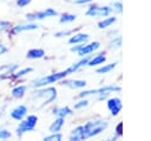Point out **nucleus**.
Instances as JSON below:
<instances>
[{
  "label": "nucleus",
  "mask_w": 151,
  "mask_h": 141,
  "mask_svg": "<svg viewBox=\"0 0 151 141\" xmlns=\"http://www.w3.org/2000/svg\"><path fill=\"white\" fill-rule=\"evenodd\" d=\"M107 127V123L105 121L96 120V121H88L86 124L80 126L81 133H80V140H85L88 137H92L99 133H101Z\"/></svg>",
  "instance_id": "obj_1"
},
{
  "label": "nucleus",
  "mask_w": 151,
  "mask_h": 141,
  "mask_svg": "<svg viewBox=\"0 0 151 141\" xmlns=\"http://www.w3.org/2000/svg\"><path fill=\"white\" fill-rule=\"evenodd\" d=\"M57 97V91L54 88H46V89H42V90H38V91H34L31 100L33 103H38L40 101V103L38 104L37 108H40L47 103H51L54 98Z\"/></svg>",
  "instance_id": "obj_2"
},
{
  "label": "nucleus",
  "mask_w": 151,
  "mask_h": 141,
  "mask_svg": "<svg viewBox=\"0 0 151 141\" xmlns=\"http://www.w3.org/2000/svg\"><path fill=\"white\" fill-rule=\"evenodd\" d=\"M66 75H68L67 70L65 71H61V72H57V73H52L50 76H45V77H40L38 79H35L33 83H32V86H42V85H46V84H51V83H54L61 78H64Z\"/></svg>",
  "instance_id": "obj_3"
},
{
  "label": "nucleus",
  "mask_w": 151,
  "mask_h": 141,
  "mask_svg": "<svg viewBox=\"0 0 151 141\" xmlns=\"http://www.w3.org/2000/svg\"><path fill=\"white\" fill-rule=\"evenodd\" d=\"M37 122H38V117L35 115L27 116V118L24 120V121H21L20 124L18 126V128H17V135L18 136H21L26 132H32L34 129Z\"/></svg>",
  "instance_id": "obj_4"
},
{
  "label": "nucleus",
  "mask_w": 151,
  "mask_h": 141,
  "mask_svg": "<svg viewBox=\"0 0 151 141\" xmlns=\"http://www.w3.org/2000/svg\"><path fill=\"white\" fill-rule=\"evenodd\" d=\"M58 15L57 11L52 9V8H47V9H44L41 12H37V13H31V14H27L26 18L28 20H40V19H44V18H48V17H55Z\"/></svg>",
  "instance_id": "obj_5"
},
{
  "label": "nucleus",
  "mask_w": 151,
  "mask_h": 141,
  "mask_svg": "<svg viewBox=\"0 0 151 141\" xmlns=\"http://www.w3.org/2000/svg\"><path fill=\"white\" fill-rule=\"evenodd\" d=\"M111 12V8L110 7H98V6H91L87 12H86V15H90V17H106L109 13Z\"/></svg>",
  "instance_id": "obj_6"
},
{
  "label": "nucleus",
  "mask_w": 151,
  "mask_h": 141,
  "mask_svg": "<svg viewBox=\"0 0 151 141\" xmlns=\"http://www.w3.org/2000/svg\"><path fill=\"white\" fill-rule=\"evenodd\" d=\"M120 88L119 86H104V88H100V89H97V90H87V91H83L79 94V97H84V96H87V95H92V94H109L107 91H119Z\"/></svg>",
  "instance_id": "obj_7"
},
{
  "label": "nucleus",
  "mask_w": 151,
  "mask_h": 141,
  "mask_svg": "<svg viewBox=\"0 0 151 141\" xmlns=\"http://www.w3.org/2000/svg\"><path fill=\"white\" fill-rule=\"evenodd\" d=\"M26 113H27L26 105H22V104H21V105H18V107L13 108V109L11 110L9 115H11L12 118H14V120H17V121H20V120H22V117L26 115Z\"/></svg>",
  "instance_id": "obj_8"
},
{
  "label": "nucleus",
  "mask_w": 151,
  "mask_h": 141,
  "mask_svg": "<svg viewBox=\"0 0 151 141\" xmlns=\"http://www.w3.org/2000/svg\"><path fill=\"white\" fill-rule=\"evenodd\" d=\"M99 46H100V44H99L98 41H93V43H91V44H88V45H80V47L77 50V52H78L79 56H84V55H87V53L93 52V51L97 50Z\"/></svg>",
  "instance_id": "obj_9"
},
{
  "label": "nucleus",
  "mask_w": 151,
  "mask_h": 141,
  "mask_svg": "<svg viewBox=\"0 0 151 141\" xmlns=\"http://www.w3.org/2000/svg\"><path fill=\"white\" fill-rule=\"evenodd\" d=\"M107 108L110 109V111H111V114L113 116L118 115L119 111H120V109H122V102H120V100L119 98H111V100H109Z\"/></svg>",
  "instance_id": "obj_10"
},
{
  "label": "nucleus",
  "mask_w": 151,
  "mask_h": 141,
  "mask_svg": "<svg viewBox=\"0 0 151 141\" xmlns=\"http://www.w3.org/2000/svg\"><path fill=\"white\" fill-rule=\"evenodd\" d=\"M18 69V64H4L0 66V78H7Z\"/></svg>",
  "instance_id": "obj_11"
},
{
  "label": "nucleus",
  "mask_w": 151,
  "mask_h": 141,
  "mask_svg": "<svg viewBox=\"0 0 151 141\" xmlns=\"http://www.w3.org/2000/svg\"><path fill=\"white\" fill-rule=\"evenodd\" d=\"M44 55H45V52H44L42 49H32V50H29V51L27 52L26 57H27L28 59H35V58H41V57H44Z\"/></svg>",
  "instance_id": "obj_12"
},
{
  "label": "nucleus",
  "mask_w": 151,
  "mask_h": 141,
  "mask_svg": "<svg viewBox=\"0 0 151 141\" xmlns=\"http://www.w3.org/2000/svg\"><path fill=\"white\" fill-rule=\"evenodd\" d=\"M88 39V34H85V33H78V34H74L73 37L70 38L68 43L70 44H77V43H84Z\"/></svg>",
  "instance_id": "obj_13"
},
{
  "label": "nucleus",
  "mask_w": 151,
  "mask_h": 141,
  "mask_svg": "<svg viewBox=\"0 0 151 141\" xmlns=\"http://www.w3.org/2000/svg\"><path fill=\"white\" fill-rule=\"evenodd\" d=\"M38 28V25L35 24H29V25H17L13 27V33H19L22 31H29V30H35Z\"/></svg>",
  "instance_id": "obj_14"
},
{
  "label": "nucleus",
  "mask_w": 151,
  "mask_h": 141,
  "mask_svg": "<svg viewBox=\"0 0 151 141\" xmlns=\"http://www.w3.org/2000/svg\"><path fill=\"white\" fill-rule=\"evenodd\" d=\"M64 85L68 86V88H72V89H77V88H83L86 85V82L85 81H65L63 82Z\"/></svg>",
  "instance_id": "obj_15"
},
{
  "label": "nucleus",
  "mask_w": 151,
  "mask_h": 141,
  "mask_svg": "<svg viewBox=\"0 0 151 141\" xmlns=\"http://www.w3.org/2000/svg\"><path fill=\"white\" fill-rule=\"evenodd\" d=\"M63 124H64V117H59V118H57V120L50 126L48 129H50L51 133H57V132H59V130L61 129Z\"/></svg>",
  "instance_id": "obj_16"
},
{
  "label": "nucleus",
  "mask_w": 151,
  "mask_h": 141,
  "mask_svg": "<svg viewBox=\"0 0 151 141\" xmlns=\"http://www.w3.org/2000/svg\"><path fill=\"white\" fill-rule=\"evenodd\" d=\"M105 60H106V57L103 56V53H100V55L96 56L94 58H92L91 60H88L87 62V65L88 66H94V65H98V64H103Z\"/></svg>",
  "instance_id": "obj_17"
},
{
  "label": "nucleus",
  "mask_w": 151,
  "mask_h": 141,
  "mask_svg": "<svg viewBox=\"0 0 151 141\" xmlns=\"http://www.w3.org/2000/svg\"><path fill=\"white\" fill-rule=\"evenodd\" d=\"M26 91V85H19V86H15L13 90H12V96L15 97V98H20L24 96Z\"/></svg>",
  "instance_id": "obj_18"
},
{
  "label": "nucleus",
  "mask_w": 151,
  "mask_h": 141,
  "mask_svg": "<svg viewBox=\"0 0 151 141\" xmlns=\"http://www.w3.org/2000/svg\"><path fill=\"white\" fill-rule=\"evenodd\" d=\"M53 114H55V115H58V116H60V117H64V116H67V115L72 114V111H71L70 108L64 107V108H57V109H54Z\"/></svg>",
  "instance_id": "obj_19"
},
{
  "label": "nucleus",
  "mask_w": 151,
  "mask_h": 141,
  "mask_svg": "<svg viewBox=\"0 0 151 141\" xmlns=\"http://www.w3.org/2000/svg\"><path fill=\"white\" fill-rule=\"evenodd\" d=\"M90 60V58H84L83 60H80V62H78L77 64H73L71 68H68L67 69V72L70 73V72H73V71H77L78 70V68H80L81 65H84V64H87V62Z\"/></svg>",
  "instance_id": "obj_20"
},
{
  "label": "nucleus",
  "mask_w": 151,
  "mask_h": 141,
  "mask_svg": "<svg viewBox=\"0 0 151 141\" xmlns=\"http://www.w3.org/2000/svg\"><path fill=\"white\" fill-rule=\"evenodd\" d=\"M114 21H116V18H113V17L107 18V19H105V20L100 21V23L98 24V27H99V28H105V27H107V26L112 25Z\"/></svg>",
  "instance_id": "obj_21"
},
{
  "label": "nucleus",
  "mask_w": 151,
  "mask_h": 141,
  "mask_svg": "<svg viewBox=\"0 0 151 141\" xmlns=\"http://www.w3.org/2000/svg\"><path fill=\"white\" fill-rule=\"evenodd\" d=\"M45 141H60L61 140V134H59L58 132L57 133H53L52 135H48V136H45L44 137Z\"/></svg>",
  "instance_id": "obj_22"
},
{
  "label": "nucleus",
  "mask_w": 151,
  "mask_h": 141,
  "mask_svg": "<svg viewBox=\"0 0 151 141\" xmlns=\"http://www.w3.org/2000/svg\"><path fill=\"white\" fill-rule=\"evenodd\" d=\"M114 66H116V63H112V64L105 65V66H103V68L98 69V70H97V73H106V72H109L110 70H112Z\"/></svg>",
  "instance_id": "obj_23"
},
{
  "label": "nucleus",
  "mask_w": 151,
  "mask_h": 141,
  "mask_svg": "<svg viewBox=\"0 0 151 141\" xmlns=\"http://www.w3.org/2000/svg\"><path fill=\"white\" fill-rule=\"evenodd\" d=\"M73 20H76L74 14H64L60 18V23H70V21H73Z\"/></svg>",
  "instance_id": "obj_24"
},
{
  "label": "nucleus",
  "mask_w": 151,
  "mask_h": 141,
  "mask_svg": "<svg viewBox=\"0 0 151 141\" xmlns=\"http://www.w3.org/2000/svg\"><path fill=\"white\" fill-rule=\"evenodd\" d=\"M33 69L32 68H25V69H22V70H20V71H18V72H15L14 73V77H21V76H25L26 73H28V72H31Z\"/></svg>",
  "instance_id": "obj_25"
},
{
  "label": "nucleus",
  "mask_w": 151,
  "mask_h": 141,
  "mask_svg": "<svg viewBox=\"0 0 151 141\" xmlns=\"http://www.w3.org/2000/svg\"><path fill=\"white\" fill-rule=\"evenodd\" d=\"M8 137H11V133L6 129H0V139L5 140V139H8Z\"/></svg>",
  "instance_id": "obj_26"
},
{
  "label": "nucleus",
  "mask_w": 151,
  "mask_h": 141,
  "mask_svg": "<svg viewBox=\"0 0 151 141\" xmlns=\"http://www.w3.org/2000/svg\"><path fill=\"white\" fill-rule=\"evenodd\" d=\"M120 45H122V38H120V37H118L117 39L112 40V41H111V44H110V46H111V47H119Z\"/></svg>",
  "instance_id": "obj_27"
},
{
  "label": "nucleus",
  "mask_w": 151,
  "mask_h": 141,
  "mask_svg": "<svg viewBox=\"0 0 151 141\" xmlns=\"http://www.w3.org/2000/svg\"><path fill=\"white\" fill-rule=\"evenodd\" d=\"M32 0H17V5L19 7H25L26 5H28Z\"/></svg>",
  "instance_id": "obj_28"
},
{
  "label": "nucleus",
  "mask_w": 151,
  "mask_h": 141,
  "mask_svg": "<svg viewBox=\"0 0 151 141\" xmlns=\"http://www.w3.org/2000/svg\"><path fill=\"white\" fill-rule=\"evenodd\" d=\"M8 27H9V23H7V21H1V20H0V32L7 30Z\"/></svg>",
  "instance_id": "obj_29"
},
{
  "label": "nucleus",
  "mask_w": 151,
  "mask_h": 141,
  "mask_svg": "<svg viewBox=\"0 0 151 141\" xmlns=\"http://www.w3.org/2000/svg\"><path fill=\"white\" fill-rule=\"evenodd\" d=\"M88 104V101H80L79 103H77V104H74V108L76 109H79V108H81V107H86Z\"/></svg>",
  "instance_id": "obj_30"
},
{
  "label": "nucleus",
  "mask_w": 151,
  "mask_h": 141,
  "mask_svg": "<svg viewBox=\"0 0 151 141\" xmlns=\"http://www.w3.org/2000/svg\"><path fill=\"white\" fill-rule=\"evenodd\" d=\"M123 6H122V4L120 2H116V4H113V9L116 11V12H122V8Z\"/></svg>",
  "instance_id": "obj_31"
},
{
  "label": "nucleus",
  "mask_w": 151,
  "mask_h": 141,
  "mask_svg": "<svg viewBox=\"0 0 151 141\" xmlns=\"http://www.w3.org/2000/svg\"><path fill=\"white\" fill-rule=\"evenodd\" d=\"M122 128H123V123L120 122V123H118V126H117V128H116L118 135H122Z\"/></svg>",
  "instance_id": "obj_32"
},
{
  "label": "nucleus",
  "mask_w": 151,
  "mask_h": 141,
  "mask_svg": "<svg viewBox=\"0 0 151 141\" xmlns=\"http://www.w3.org/2000/svg\"><path fill=\"white\" fill-rule=\"evenodd\" d=\"M7 51V47L4 45V44H0V56L2 55V53H5Z\"/></svg>",
  "instance_id": "obj_33"
},
{
  "label": "nucleus",
  "mask_w": 151,
  "mask_h": 141,
  "mask_svg": "<svg viewBox=\"0 0 151 141\" xmlns=\"http://www.w3.org/2000/svg\"><path fill=\"white\" fill-rule=\"evenodd\" d=\"M91 0H76L74 4H86V2H90Z\"/></svg>",
  "instance_id": "obj_34"
},
{
  "label": "nucleus",
  "mask_w": 151,
  "mask_h": 141,
  "mask_svg": "<svg viewBox=\"0 0 151 141\" xmlns=\"http://www.w3.org/2000/svg\"><path fill=\"white\" fill-rule=\"evenodd\" d=\"M1 115H2V109H0V117H1Z\"/></svg>",
  "instance_id": "obj_35"
}]
</instances>
